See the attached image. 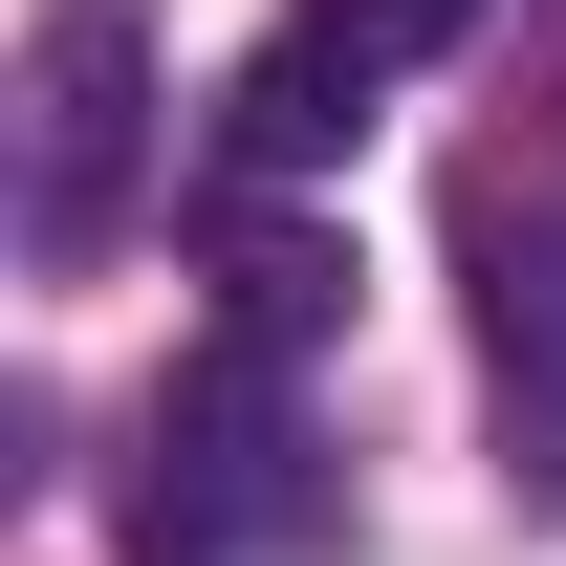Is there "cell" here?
Wrapping results in <instances>:
<instances>
[{"instance_id":"1","label":"cell","mask_w":566,"mask_h":566,"mask_svg":"<svg viewBox=\"0 0 566 566\" xmlns=\"http://www.w3.org/2000/svg\"><path fill=\"white\" fill-rule=\"evenodd\" d=\"M132 175H153V44H132V0H44V44H22V240L87 262V240L132 218Z\"/></svg>"},{"instance_id":"2","label":"cell","mask_w":566,"mask_h":566,"mask_svg":"<svg viewBox=\"0 0 566 566\" xmlns=\"http://www.w3.org/2000/svg\"><path fill=\"white\" fill-rule=\"evenodd\" d=\"M305 415H283V370L197 349L175 392H153V480H132V545L153 566H218V545H262V523H305Z\"/></svg>"},{"instance_id":"3","label":"cell","mask_w":566,"mask_h":566,"mask_svg":"<svg viewBox=\"0 0 566 566\" xmlns=\"http://www.w3.org/2000/svg\"><path fill=\"white\" fill-rule=\"evenodd\" d=\"M370 109H392V66H370V44L327 22V0H305V22H283L262 66L218 87V153H240V175H327V153H349Z\"/></svg>"},{"instance_id":"4","label":"cell","mask_w":566,"mask_h":566,"mask_svg":"<svg viewBox=\"0 0 566 566\" xmlns=\"http://www.w3.org/2000/svg\"><path fill=\"white\" fill-rule=\"evenodd\" d=\"M349 218H218V349H240V370H305V349H327V327H349Z\"/></svg>"},{"instance_id":"5","label":"cell","mask_w":566,"mask_h":566,"mask_svg":"<svg viewBox=\"0 0 566 566\" xmlns=\"http://www.w3.org/2000/svg\"><path fill=\"white\" fill-rule=\"evenodd\" d=\"M327 22H349V44H370V66H392V87H415V66H436V44H458V22H480V0H327Z\"/></svg>"}]
</instances>
